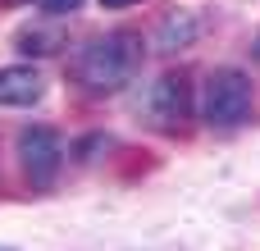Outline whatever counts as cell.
I'll return each mask as SVG.
<instances>
[{
  "label": "cell",
  "instance_id": "cell-1",
  "mask_svg": "<svg viewBox=\"0 0 260 251\" xmlns=\"http://www.w3.org/2000/svg\"><path fill=\"white\" fill-rule=\"evenodd\" d=\"M137 64H142V37L137 32H105V37H91L73 55V82L87 87L91 96H110L133 82Z\"/></svg>",
  "mask_w": 260,
  "mask_h": 251
},
{
  "label": "cell",
  "instance_id": "cell-2",
  "mask_svg": "<svg viewBox=\"0 0 260 251\" xmlns=\"http://www.w3.org/2000/svg\"><path fill=\"white\" fill-rule=\"evenodd\" d=\"M251 78L242 69H215L206 73V87H201V119L210 128H242L251 119Z\"/></svg>",
  "mask_w": 260,
  "mask_h": 251
},
{
  "label": "cell",
  "instance_id": "cell-3",
  "mask_svg": "<svg viewBox=\"0 0 260 251\" xmlns=\"http://www.w3.org/2000/svg\"><path fill=\"white\" fill-rule=\"evenodd\" d=\"M18 165H23V174H27L32 187H50L55 174H59V165H64V142H59V133L46 128V123H27V128L18 133Z\"/></svg>",
  "mask_w": 260,
  "mask_h": 251
},
{
  "label": "cell",
  "instance_id": "cell-4",
  "mask_svg": "<svg viewBox=\"0 0 260 251\" xmlns=\"http://www.w3.org/2000/svg\"><path fill=\"white\" fill-rule=\"evenodd\" d=\"M137 114H146V123H151V128H160V133L178 128V123L192 114L187 78H183V73H165V78H155V82L146 87V96H142Z\"/></svg>",
  "mask_w": 260,
  "mask_h": 251
},
{
  "label": "cell",
  "instance_id": "cell-5",
  "mask_svg": "<svg viewBox=\"0 0 260 251\" xmlns=\"http://www.w3.org/2000/svg\"><path fill=\"white\" fill-rule=\"evenodd\" d=\"M41 91H46L41 69H32V64H5L0 69V105L23 110V105H37Z\"/></svg>",
  "mask_w": 260,
  "mask_h": 251
},
{
  "label": "cell",
  "instance_id": "cell-6",
  "mask_svg": "<svg viewBox=\"0 0 260 251\" xmlns=\"http://www.w3.org/2000/svg\"><path fill=\"white\" fill-rule=\"evenodd\" d=\"M37 5H41L46 14H55V18H59V14H73V9H78L82 0H37Z\"/></svg>",
  "mask_w": 260,
  "mask_h": 251
},
{
  "label": "cell",
  "instance_id": "cell-7",
  "mask_svg": "<svg viewBox=\"0 0 260 251\" xmlns=\"http://www.w3.org/2000/svg\"><path fill=\"white\" fill-rule=\"evenodd\" d=\"M105 9H128V5H137V0H101Z\"/></svg>",
  "mask_w": 260,
  "mask_h": 251
},
{
  "label": "cell",
  "instance_id": "cell-8",
  "mask_svg": "<svg viewBox=\"0 0 260 251\" xmlns=\"http://www.w3.org/2000/svg\"><path fill=\"white\" fill-rule=\"evenodd\" d=\"M256 50H260V37H256Z\"/></svg>",
  "mask_w": 260,
  "mask_h": 251
},
{
  "label": "cell",
  "instance_id": "cell-9",
  "mask_svg": "<svg viewBox=\"0 0 260 251\" xmlns=\"http://www.w3.org/2000/svg\"><path fill=\"white\" fill-rule=\"evenodd\" d=\"M0 251H14V247H0Z\"/></svg>",
  "mask_w": 260,
  "mask_h": 251
}]
</instances>
